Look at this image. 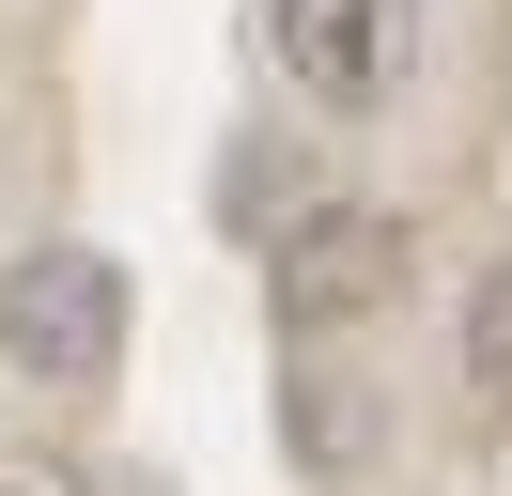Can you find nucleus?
Wrapping results in <instances>:
<instances>
[{
  "mask_svg": "<svg viewBox=\"0 0 512 496\" xmlns=\"http://www.w3.org/2000/svg\"><path fill=\"white\" fill-rule=\"evenodd\" d=\"M264 62H280L295 109L373 124L388 93L419 78V0H264Z\"/></svg>",
  "mask_w": 512,
  "mask_h": 496,
  "instance_id": "nucleus-3",
  "label": "nucleus"
},
{
  "mask_svg": "<svg viewBox=\"0 0 512 496\" xmlns=\"http://www.w3.org/2000/svg\"><path fill=\"white\" fill-rule=\"evenodd\" d=\"M466 388H481V403H512V264L481 279V310H466Z\"/></svg>",
  "mask_w": 512,
  "mask_h": 496,
  "instance_id": "nucleus-5",
  "label": "nucleus"
},
{
  "mask_svg": "<svg viewBox=\"0 0 512 496\" xmlns=\"http://www.w3.org/2000/svg\"><path fill=\"white\" fill-rule=\"evenodd\" d=\"M125 326H140V295H125V264L94 233H47V248L0 264V357L32 372V388H109L125 372Z\"/></svg>",
  "mask_w": 512,
  "mask_h": 496,
  "instance_id": "nucleus-1",
  "label": "nucleus"
},
{
  "mask_svg": "<svg viewBox=\"0 0 512 496\" xmlns=\"http://www.w3.org/2000/svg\"><path fill=\"white\" fill-rule=\"evenodd\" d=\"M0 496H78V481H63V465H16V450H0Z\"/></svg>",
  "mask_w": 512,
  "mask_h": 496,
  "instance_id": "nucleus-6",
  "label": "nucleus"
},
{
  "mask_svg": "<svg viewBox=\"0 0 512 496\" xmlns=\"http://www.w3.org/2000/svg\"><path fill=\"white\" fill-rule=\"evenodd\" d=\"M404 217L388 202H311V217H280V248H264V310H280V341H342V326H373L388 295H404Z\"/></svg>",
  "mask_w": 512,
  "mask_h": 496,
  "instance_id": "nucleus-2",
  "label": "nucleus"
},
{
  "mask_svg": "<svg viewBox=\"0 0 512 496\" xmlns=\"http://www.w3.org/2000/svg\"><path fill=\"white\" fill-rule=\"evenodd\" d=\"M280 434H295V465H311V481H342V465L373 450V403H357V372H295V388H280Z\"/></svg>",
  "mask_w": 512,
  "mask_h": 496,
  "instance_id": "nucleus-4",
  "label": "nucleus"
}]
</instances>
